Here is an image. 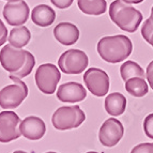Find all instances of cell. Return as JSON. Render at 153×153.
Wrapping results in <instances>:
<instances>
[{"label":"cell","instance_id":"cell-3","mask_svg":"<svg viewBox=\"0 0 153 153\" xmlns=\"http://www.w3.org/2000/svg\"><path fill=\"white\" fill-rule=\"evenodd\" d=\"M9 78L13 82V85H9L0 90V107L3 109L18 107L28 95V87L21 78L12 74H10Z\"/></svg>","mask_w":153,"mask_h":153},{"label":"cell","instance_id":"cell-25","mask_svg":"<svg viewBox=\"0 0 153 153\" xmlns=\"http://www.w3.org/2000/svg\"><path fill=\"white\" fill-rule=\"evenodd\" d=\"M73 1H74V0H51V2L53 3L55 7L60 9V10L69 8L70 5L73 3Z\"/></svg>","mask_w":153,"mask_h":153},{"label":"cell","instance_id":"cell-20","mask_svg":"<svg viewBox=\"0 0 153 153\" xmlns=\"http://www.w3.org/2000/svg\"><path fill=\"white\" fill-rule=\"evenodd\" d=\"M120 75L124 82L133 77L146 78V73L143 72V68L134 61H125L120 68Z\"/></svg>","mask_w":153,"mask_h":153},{"label":"cell","instance_id":"cell-18","mask_svg":"<svg viewBox=\"0 0 153 153\" xmlns=\"http://www.w3.org/2000/svg\"><path fill=\"white\" fill-rule=\"evenodd\" d=\"M9 43L14 47L22 48L24 46L30 42L31 40V33L27 27L24 26H18L11 30L10 34L8 36Z\"/></svg>","mask_w":153,"mask_h":153},{"label":"cell","instance_id":"cell-11","mask_svg":"<svg viewBox=\"0 0 153 153\" xmlns=\"http://www.w3.org/2000/svg\"><path fill=\"white\" fill-rule=\"evenodd\" d=\"M29 13V7L24 0H14L5 3L2 14L9 25L18 27L28 21Z\"/></svg>","mask_w":153,"mask_h":153},{"label":"cell","instance_id":"cell-32","mask_svg":"<svg viewBox=\"0 0 153 153\" xmlns=\"http://www.w3.org/2000/svg\"><path fill=\"white\" fill-rule=\"evenodd\" d=\"M46 153H57V152H53V151H49V152H46Z\"/></svg>","mask_w":153,"mask_h":153},{"label":"cell","instance_id":"cell-10","mask_svg":"<svg viewBox=\"0 0 153 153\" xmlns=\"http://www.w3.org/2000/svg\"><path fill=\"white\" fill-rule=\"evenodd\" d=\"M124 134V128L122 123L115 118L105 120L99 131V140L104 147H115Z\"/></svg>","mask_w":153,"mask_h":153},{"label":"cell","instance_id":"cell-33","mask_svg":"<svg viewBox=\"0 0 153 153\" xmlns=\"http://www.w3.org/2000/svg\"><path fill=\"white\" fill-rule=\"evenodd\" d=\"M5 1H14V0H5Z\"/></svg>","mask_w":153,"mask_h":153},{"label":"cell","instance_id":"cell-19","mask_svg":"<svg viewBox=\"0 0 153 153\" xmlns=\"http://www.w3.org/2000/svg\"><path fill=\"white\" fill-rule=\"evenodd\" d=\"M125 90L132 97H143L148 93V84L146 82L145 78L140 77H133L125 82Z\"/></svg>","mask_w":153,"mask_h":153},{"label":"cell","instance_id":"cell-9","mask_svg":"<svg viewBox=\"0 0 153 153\" xmlns=\"http://www.w3.org/2000/svg\"><path fill=\"white\" fill-rule=\"evenodd\" d=\"M21 119L14 111L0 112V143H10L21 137Z\"/></svg>","mask_w":153,"mask_h":153},{"label":"cell","instance_id":"cell-2","mask_svg":"<svg viewBox=\"0 0 153 153\" xmlns=\"http://www.w3.org/2000/svg\"><path fill=\"white\" fill-rule=\"evenodd\" d=\"M109 17L123 31L133 33L143 22V14L123 0H115L109 5Z\"/></svg>","mask_w":153,"mask_h":153},{"label":"cell","instance_id":"cell-1","mask_svg":"<svg viewBox=\"0 0 153 153\" xmlns=\"http://www.w3.org/2000/svg\"><path fill=\"white\" fill-rule=\"evenodd\" d=\"M97 53L100 57L108 63H119L126 60L132 54L133 44L126 36H104L97 43Z\"/></svg>","mask_w":153,"mask_h":153},{"label":"cell","instance_id":"cell-16","mask_svg":"<svg viewBox=\"0 0 153 153\" xmlns=\"http://www.w3.org/2000/svg\"><path fill=\"white\" fill-rule=\"evenodd\" d=\"M126 99L122 93L114 92L105 99V109L111 116H120L125 111Z\"/></svg>","mask_w":153,"mask_h":153},{"label":"cell","instance_id":"cell-23","mask_svg":"<svg viewBox=\"0 0 153 153\" xmlns=\"http://www.w3.org/2000/svg\"><path fill=\"white\" fill-rule=\"evenodd\" d=\"M143 131L147 137L153 139V112L146 117L143 121Z\"/></svg>","mask_w":153,"mask_h":153},{"label":"cell","instance_id":"cell-30","mask_svg":"<svg viewBox=\"0 0 153 153\" xmlns=\"http://www.w3.org/2000/svg\"><path fill=\"white\" fill-rule=\"evenodd\" d=\"M13 153H28V152H26V151H23V150H17V151H14Z\"/></svg>","mask_w":153,"mask_h":153},{"label":"cell","instance_id":"cell-4","mask_svg":"<svg viewBox=\"0 0 153 153\" xmlns=\"http://www.w3.org/2000/svg\"><path fill=\"white\" fill-rule=\"evenodd\" d=\"M85 120H86V115L78 105L62 106L58 108L51 117L53 125L59 131L78 128Z\"/></svg>","mask_w":153,"mask_h":153},{"label":"cell","instance_id":"cell-15","mask_svg":"<svg viewBox=\"0 0 153 153\" xmlns=\"http://www.w3.org/2000/svg\"><path fill=\"white\" fill-rule=\"evenodd\" d=\"M31 19L39 27H48L56 19V12L46 4H39L33 8Z\"/></svg>","mask_w":153,"mask_h":153},{"label":"cell","instance_id":"cell-14","mask_svg":"<svg viewBox=\"0 0 153 153\" xmlns=\"http://www.w3.org/2000/svg\"><path fill=\"white\" fill-rule=\"evenodd\" d=\"M55 39L62 45H73L79 39V30L72 23H59L54 29Z\"/></svg>","mask_w":153,"mask_h":153},{"label":"cell","instance_id":"cell-6","mask_svg":"<svg viewBox=\"0 0 153 153\" xmlns=\"http://www.w3.org/2000/svg\"><path fill=\"white\" fill-rule=\"evenodd\" d=\"M88 63V56L80 49L64 51L58 60L59 69L65 74H80L87 69Z\"/></svg>","mask_w":153,"mask_h":153},{"label":"cell","instance_id":"cell-26","mask_svg":"<svg viewBox=\"0 0 153 153\" xmlns=\"http://www.w3.org/2000/svg\"><path fill=\"white\" fill-rule=\"evenodd\" d=\"M8 29L4 26L3 22L0 19V46L3 45V44L7 42V39H8Z\"/></svg>","mask_w":153,"mask_h":153},{"label":"cell","instance_id":"cell-13","mask_svg":"<svg viewBox=\"0 0 153 153\" xmlns=\"http://www.w3.org/2000/svg\"><path fill=\"white\" fill-rule=\"evenodd\" d=\"M87 97V91L82 85L78 82H70L62 84L58 88L57 97L63 103H78Z\"/></svg>","mask_w":153,"mask_h":153},{"label":"cell","instance_id":"cell-7","mask_svg":"<svg viewBox=\"0 0 153 153\" xmlns=\"http://www.w3.org/2000/svg\"><path fill=\"white\" fill-rule=\"evenodd\" d=\"M82 79L88 90L95 97H104L108 93L110 86L109 76L103 70L90 68L85 72Z\"/></svg>","mask_w":153,"mask_h":153},{"label":"cell","instance_id":"cell-17","mask_svg":"<svg viewBox=\"0 0 153 153\" xmlns=\"http://www.w3.org/2000/svg\"><path fill=\"white\" fill-rule=\"evenodd\" d=\"M77 5L87 15L99 16L107 11V2L105 0H77Z\"/></svg>","mask_w":153,"mask_h":153},{"label":"cell","instance_id":"cell-24","mask_svg":"<svg viewBox=\"0 0 153 153\" xmlns=\"http://www.w3.org/2000/svg\"><path fill=\"white\" fill-rule=\"evenodd\" d=\"M131 153H153V143H143L135 146Z\"/></svg>","mask_w":153,"mask_h":153},{"label":"cell","instance_id":"cell-8","mask_svg":"<svg viewBox=\"0 0 153 153\" xmlns=\"http://www.w3.org/2000/svg\"><path fill=\"white\" fill-rule=\"evenodd\" d=\"M27 53L28 51L7 44L0 51V63L5 71L10 74H14L24 66L27 60Z\"/></svg>","mask_w":153,"mask_h":153},{"label":"cell","instance_id":"cell-27","mask_svg":"<svg viewBox=\"0 0 153 153\" xmlns=\"http://www.w3.org/2000/svg\"><path fill=\"white\" fill-rule=\"evenodd\" d=\"M146 78L148 80L149 86L153 90V60L147 66V70H146Z\"/></svg>","mask_w":153,"mask_h":153},{"label":"cell","instance_id":"cell-12","mask_svg":"<svg viewBox=\"0 0 153 153\" xmlns=\"http://www.w3.org/2000/svg\"><path fill=\"white\" fill-rule=\"evenodd\" d=\"M19 130L22 135L29 140H39L45 135L46 125L41 118L29 116L21 121Z\"/></svg>","mask_w":153,"mask_h":153},{"label":"cell","instance_id":"cell-21","mask_svg":"<svg viewBox=\"0 0 153 153\" xmlns=\"http://www.w3.org/2000/svg\"><path fill=\"white\" fill-rule=\"evenodd\" d=\"M34 65H36V59H34V56L28 51V53H27V60H26L24 66L18 72H16V73H14V74H12V75L18 77V78H24V77L28 76L31 72H32Z\"/></svg>","mask_w":153,"mask_h":153},{"label":"cell","instance_id":"cell-22","mask_svg":"<svg viewBox=\"0 0 153 153\" xmlns=\"http://www.w3.org/2000/svg\"><path fill=\"white\" fill-rule=\"evenodd\" d=\"M141 36L153 47V22L150 18L146 19L143 22V25L141 27Z\"/></svg>","mask_w":153,"mask_h":153},{"label":"cell","instance_id":"cell-28","mask_svg":"<svg viewBox=\"0 0 153 153\" xmlns=\"http://www.w3.org/2000/svg\"><path fill=\"white\" fill-rule=\"evenodd\" d=\"M125 2L131 3V4H138V3H141L143 0H123Z\"/></svg>","mask_w":153,"mask_h":153},{"label":"cell","instance_id":"cell-31","mask_svg":"<svg viewBox=\"0 0 153 153\" xmlns=\"http://www.w3.org/2000/svg\"><path fill=\"white\" fill-rule=\"evenodd\" d=\"M87 153H99V152H95V151H89V152Z\"/></svg>","mask_w":153,"mask_h":153},{"label":"cell","instance_id":"cell-5","mask_svg":"<svg viewBox=\"0 0 153 153\" xmlns=\"http://www.w3.org/2000/svg\"><path fill=\"white\" fill-rule=\"evenodd\" d=\"M36 87L44 94H53L57 89L58 82L61 79V74L55 64L45 63L38 68L36 72Z\"/></svg>","mask_w":153,"mask_h":153},{"label":"cell","instance_id":"cell-29","mask_svg":"<svg viewBox=\"0 0 153 153\" xmlns=\"http://www.w3.org/2000/svg\"><path fill=\"white\" fill-rule=\"evenodd\" d=\"M150 19L153 22V7H152V9H151V13H150Z\"/></svg>","mask_w":153,"mask_h":153}]
</instances>
